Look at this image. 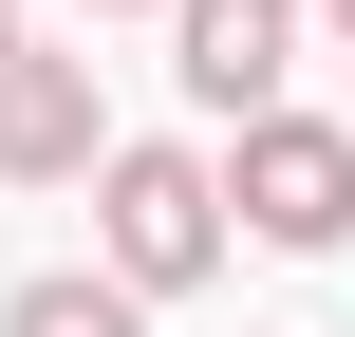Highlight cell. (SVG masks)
<instances>
[{
    "label": "cell",
    "mask_w": 355,
    "mask_h": 337,
    "mask_svg": "<svg viewBox=\"0 0 355 337\" xmlns=\"http://www.w3.org/2000/svg\"><path fill=\"white\" fill-rule=\"evenodd\" d=\"M0 56H19V0H0Z\"/></svg>",
    "instance_id": "obj_8"
},
{
    "label": "cell",
    "mask_w": 355,
    "mask_h": 337,
    "mask_svg": "<svg viewBox=\"0 0 355 337\" xmlns=\"http://www.w3.org/2000/svg\"><path fill=\"white\" fill-rule=\"evenodd\" d=\"M300 38H318V0H168V75H187V113H281V75H300Z\"/></svg>",
    "instance_id": "obj_3"
},
{
    "label": "cell",
    "mask_w": 355,
    "mask_h": 337,
    "mask_svg": "<svg viewBox=\"0 0 355 337\" xmlns=\"http://www.w3.org/2000/svg\"><path fill=\"white\" fill-rule=\"evenodd\" d=\"M225 244H243L225 150H168V131H112V150H94V263H112L131 300H187Z\"/></svg>",
    "instance_id": "obj_1"
},
{
    "label": "cell",
    "mask_w": 355,
    "mask_h": 337,
    "mask_svg": "<svg viewBox=\"0 0 355 337\" xmlns=\"http://www.w3.org/2000/svg\"><path fill=\"white\" fill-rule=\"evenodd\" d=\"M94 150H112V113H94V56L19 38V56H0V188H94Z\"/></svg>",
    "instance_id": "obj_4"
},
{
    "label": "cell",
    "mask_w": 355,
    "mask_h": 337,
    "mask_svg": "<svg viewBox=\"0 0 355 337\" xmlns=\"http://www.w3.org/2000/svg\"><path fill=\"white\" fill-rule=\"evenodd\" d=\"M0 337H150V300H131L112 263H37V281L0 300Z\"/></svg>",
    "instance_id": "obj_5"
},
{
    "label": "cell",
    "mask_w": 355,
    "mask_h": 337,
    "mask_svg": "<svg viewBox=\"0 0 355 337\" xmlns=\"http://www.w3.org/2000/svg\"><path fill=\"white\" fill-rule=\"evenodd\" d=\"M75 19H168V0H75Z\"/></svg>",
    "instance_id": "obj_6"
},
{
    "label": "cell",
    "mask_w": 355,
    "mask_h": 337,
    "mask_svg": "<svg viewBox=\"0 0 355 337\" xmlns=\"http://www.w3.org/2000/svg\"><path fill=\"white\" fill-rule=\"evenodd\" d=\"M318 38H337V56H355V0H318Z\"/></svg>",
    "instance_id": "obj_7"
},
{
    "label": "cell",
    "mask_w": 355,
    "mask_h": 337,
    "mask_svg": "<svg viewBox=\"0 0 355 337\" xmlns=\"http://www.w3.org/2000/svg\"><path fill=\"white\" fill-rule=\"evenodd\" d=\"M225 206H243V244L337 263L355 244V113H243L225 131Z\"/></svg>",
    "instance_id": "obj_2"
}]
</instances>
